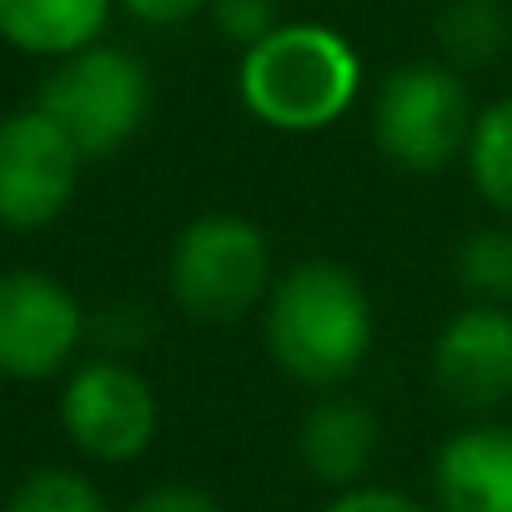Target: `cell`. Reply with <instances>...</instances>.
Here are the masks:
<instances>
[{
	"label": "cell",
	"instance_id": "cell-10",
	"mask_svg": "<svg viewBox=\"0 0 512 512\" xmlns=\"http://www.w3.org/2000/svg\"><path fill=\"white\" fill-rule=\"evenodd\" d=\"M437 512H512V427L472 417L432 457Z\"/></svg>",
	"mask_w": 512,
	"mask_h": 512
},
{
	"label": "cell",
	"instance_id": "cell-18",
	"mask_svg": "<svg viewBox=\"0 0 512 512\" xmlns=\"http://www.w3.org/2000/svg\"><path fill=\"white\" fill-rule=\"evenodd\" d=\"M322 512H437V507L402 487H387V482H357L347 492H332L322 502Z\"/></svg>",
	"mask_w": 512,
	"mask_h": 512
},
{
	"label": "cell",
	"instance_id": "cell-15",
	"mask_svg": "<svg viewBox=\"0 0 512 512\" xmlns=\"http://www.w3.org/2000/svg\"><path fill=\"white\" fill-rule=\"evenodd\" d=\"M452 277L467 302L512 307V231L507 226H477L452 251Z\"/></svg>",
	"mask_w": 512,
	"mask_h": 512
},
{
	"label": "cell",
	"instance_id": "cell-19",
	"mask_svg": "<svg viewBox=\"0 0 512 512\" xmlns=\"http://www.w3.org/2000/svg\"><path fill=\"white\" fill-rule=\"evenodd\" d=\"M126 512H226L206 487H191V482H161L151 492H141L136 502H126Z\"/></svg>",
	"mask_w": 512,
	"mask_h": 512
},
{
	"label": "cell",
	"instance_id": "cell-20",
	"mask_svg": "<svg viewBox=\"0 0 512 512\" xmlns=\"http://www.w3.org/2000/svg\"><path fill=\"white\" fill-rule=\"evenodd\" d=\"M116 6L146 26H186L211 11V0H116Z\"/></svg>",
	"mask_w": 512,
	"mask_h": 512
},
{
	"label": "cell",
	"instance_id": "cell-13",
	"mask_svg": "<svg viewBox=\"0 0 512 512\" xmlns=\"http://www.w3.org/2000/svg\"><path fill=\"white\" fill-rule=\"evenodd\" d=\"M437 46L442 61L457 71L497 66L512 46V16L502 0H447L437 11Z\"/></svg>",
	"mask_w": 512,
	"mask_h": 512
},
{
	"label": "cell",
	"instance_id": "cell-14",
	"mask_svg": "<svg viewBox=\"0 0 512 512\" xmlns=\"http://www.w3.org/2000/svg\"><path fill=\"white\" fill-rule=\"evenodd\" d=\"M462 166H467L477 196L497 216H512V96H497V101L477 106Z\"/></svg>",
	"mask_w": 512,
	"mask_h": 512
},
{
	"label": "cell",
	"instance_id": "cell-17",
	"mask_svg": "<svg viewBox=\"0 0 512 512\" xmlns=\"http://www.w3.org/2000/svg\"><path fill=\"white\" fill-rule=\"evenodd\" d=\"M211 26L221 41H231L236 51H251L256 41H267L282 26V6L277 0H211Z\"/></svg>",
	"mask_w": 512,
	"mask_h": 512
},
{
	"label": "cell",
	"instance_id": "cell-7",
	"mask_svg": "<svg viewBox=\"0 0 512 512\" xmlns=\"http://www.w3.org/2000/svg\"><path fill=\"white\" fill-rule=\"evenodd\" d=\"M81 161L86 156L41 106L0 116V226L41 231L61 221L76 201Z\"/></svg>",
	"mask_w": 512,
	"mask_h": 512
},
{
	"label": "cell",
	"instance_id": "cell-16",
	"mask_svg": "<svg viewBox=\"0 0 512 512\" xmlns=\"http://www.w3.org/2000/svg\"><path fill=\"white\" fill-rule=\"evenodd\" d=\"M6 512H111V507H106L101 487H96L86 472L41 467V472H31V477L11 492Z\"/></svg>",
	"mask_w": 512,
	"mask_h": 512
},
{
	"label": "cell",
	"instance_id": "cell-2",
	"mask_svg": "<svg viewBox=\"0 0 512 512\" xmlns=\"http://www.w3.org/2000/svg\"><path fill=\"white\" fill-rule=\"evenodd\" d=\"M367 86L357 46L322 21H282L236 61L246 116L282 136H317L352 116Z\"/></svg>",
	"mask_w": 512,
	"mask_h": 512
},
{
	"label": "cell",
	"instance_id": "cell-11",
	"mask_svg": "<svg viewBox=\"0 0 512 512\" xmlns=\"http://www.w3.org/2000/svg\"><path fill=\"white\" fill-rule=\"evenodd\" d=\"M377 447H382L377 412L352 392H317V402L297 422V462L327 492L372 482L367 472L377 462Z\"/></svg>",
	"mask_w": 512,
	"mask_h": 512
},
{
	"label": "cell",
	"instance_id": "cell-6",
	"mask_svg": "<svg viewBox=\"0 0 512 512\" xmlns=\"http://www.w3.org/2000/svg\"><path fill=\"white\" fill-rule=\"evenodd\" d=\"M61 432L91 462H136L156 447V387L121 357L81 362L61 387Z\"/></svg>",
	"mask_w": 512,
	"mask_h": 512
},
{
	"label": "cell",
	"instance_id": "cell-5",
	"mask_svg": "<svg viewBox=\"0 0 512 512\" xmlns=\"http://www.w3.org/2000/svg\"><path fill=\"white\" fill-rule=\"evenodd\" d=\"M36 106L71 136V146L86 161H101V156H116L146 126L151 76H146L141 56L96 41V46L56 61Z\"/></svg>",
	"mask_w": 512,
	"mask_h": 512
},
{
	"label": "cell",
	"instance_id": "cell-9",
	"mask_svg": "<svg viewBox=\"0 0 512 512\" xmlns=\"http://www.w3.org/2000/svg\"><path fill=\"white\" fill-rule=\"evenodd\" d=\"M432 382L437 392L487 417L512 402V307L462 302L432 337Z\"/></svg>",
	"mask_w": 512,
	"mask_h": 512
},
{
	"label": "cell",
	"instance_id": "cell-1",
	"mask_svg": "<svg viewBox=\"0 0 512 512\" xmlns=\"http://www.w3.org/2000/svg\"><path fill=\"white\" fill-rule=\"evenodd\" d=\"M262 342L292 382L312 392H342L367 367L377 342L372 292L337 256L292 262L277 272V287L262 307Z\"/></svg>",
	"mask_w": 512,
	"mask_h": 512
},
{
	"label": "cell",
	"instance_id": "cell-3",
	"mask_svg": "<svg viewBox=\"0 0 512 512\" xmlns=\"http://www.w3.org/2000/svg\"><path fill=\"white\" fill-rule=\"evenodd\" d=\"M277 287V256L262 221L241 211H201L191 216L166 256L171 307L196 327H236L262 317Z\"/></svg>",
	"mask_w": 512,
	"mask_h": 512
},
{
	"label": "cell",
	"instance_id": "cell-8",
	"mask_svg": "<svg viewBox=\"0 0 512 512\" xmlns=\"http://www.w3.org/2000/svg\"><path fill=\"white\" fill-rule=\"evenodd\" d=\"M86 337V312L76 292L46 272H0V372L41 382L56 377Z\"/></svg>",
	"mask_w": 512,
	"mask_h": 512
},
{
	"label": "cell",
	"instance_id": "cell-4",
	"mask_svg": "<svg viewBox=\"0 0 512 512\" xmlns=\"http://www.w3.org/2000/svg\"><path fill=\"white\" fill-rule=\"evenodd\" d=\"M472 91L467 76L447 61H407L392 66L367 106V131L382 161H392L407 176L447 171L467 156L472 141Z\"/></svg>",
	"mask_w": 512,
	"mask_h": 512
},
{
	"label": "cell",
	"instance_id": "cell-12",
	"mask_svg": "<svg viewBox=\"0 0 512 512\" xmlns=\"http://www.w3.org/2000/svg\"><path fill=\"white\" fill-rule=\"evenodd\" d=\"M111 11L116 0H0V41L26 56L66 61L106 36Z\"/></svg>",
	"mask_w": 512,
	"mask_h": 512
}]
</instances>
